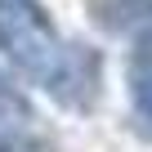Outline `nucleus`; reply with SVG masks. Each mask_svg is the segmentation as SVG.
I'll return each instance as SVG.
<instances>
[{"mask_svg":"<svg viewBox=\"0 0 152 152\" xmlns=\"http://www.w3.org/2000/svg\"><path fill=\"white\" fill-rule=\"evenodd\" d=\"M0 49H5L23 72L40 76L49 85L67 63V45L49 27L36 0H0Z\"/></svg>","mask_w":152,"mask_h":152,"instance_id":"nucleus-1","label":"nucleus"},{"mask_svg":"<svg viewBox=\"0 0 152 152\" xmlns=\"http://www.w3.org/2000/svg\"><path fill=\"white\" fill-rule=\"evenodd\" d=\"M125 81H130L134 125H139V134H143V139H152V45H139V49L130 54Z\"/></svg>","mask_w":152,"mask_h":152,"instance_id":"nucleus-2","label":"nucleus"},{"mask_svg":"<svg viewBox=\"0 0 152 152\" xmlns=\"http://www.w3.org/2000/svg\"><path fill=\"white\" fill-rule=\"evenodd\" d=\"M0 152H49V143L36 134H0Z\"/></svg>","mask_w":152,"mask_h":152,"instance_id":"nucleus-4","label":"nucleus"},{"mask_svg":"<svg viewBox=\"0 0 152 152\" xmlns=\"http://www.w3.org/2000/svg\"><path fill=\"white\" fill-rule=\"evenodd\" d=\"M103 23H107L112 31L148 36V31H152V0H116L112 14H103Z\"/></svg>","mask_w":152,"mask_h":152,"instance_id":"nucleus-3","label":"nucleus"}]
</instances>
